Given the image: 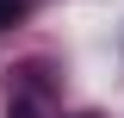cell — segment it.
Wrapping results in <instances>:
<instances>
[{"instance_id": "1", "label": "cell", "mask_w": 124, "mask_h": 118, "mask_svg": "<svg viewBox=\"0 0 124 118\" xmlns=\"http://www.w3.org/2000/svg\"><path fill=\"white\" fill-rule=\"evenodd\" d=\"M19 13H25V0H0V31L13 25V19H19Z\"/></svg>"}]
</instances>
